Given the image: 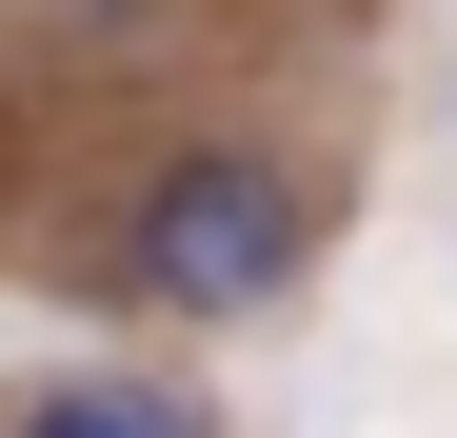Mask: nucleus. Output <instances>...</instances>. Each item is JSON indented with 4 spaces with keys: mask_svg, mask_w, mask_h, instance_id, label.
Returning <instances> with one entry per match:
<instances>
[{
    "mask_svg": "<svg viewBox=\"0 0 457 438\" xmlns=\"http://www.w3.org/2000/svg\"><path fill=\"white\" fill-rule=\"evenodd\" d=\"M0 438H219V418L160 379V358H80V379H40V399L0 418Z\"/></svg>",
    "mask_w": 457,
    "mask_h": 438,
    "instance_id": "nucleus-2",
    "label": "nucleus"
},
{
    "mask_svg": "<svg viewBox=\"0 0 457 438\" xmlns=\"http://www.w3.org/2000/svg\"><path fill=\"white\" fill-rule=\"evenodd\" d=\"M298 259H319V180H298L278 139H160V160L120 180V219H100V299L179 319V339L298 299Z\"/></svg>",
    "mask_w": 457,
    "mask_h": 438,
    "instance_id": "nucleus-1",
    "label": "nucleus"
}]
</instances>
